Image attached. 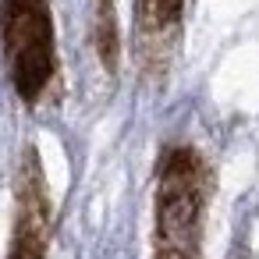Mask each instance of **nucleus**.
Segmentation results:
<instances>
[{
	"label": "nucleus",
	"instance_id": "obj_5",
	"mask_svg": "<svg viewBox=\"0 0 259 259\" xmlns=\"http://www.w3.org/2000/svg\"><path fill=\"white\" fill-rule=\"evenodd\" d=\"M93 47L107 75H117L121 64V32H117V0H93Z\"/></svg>",
	"mask_w": 259,
	"mask_h": 259
},
{
	"label": "nucleus",
	"instance_id": "obj_2",
	"mask_svg": "<svg viewBox=\"0 0 259 259\" xmlns=\"http://www.w3.org/2000/svg\"><path fill=\"white\" fill-rule=\"evenodd\" d=\"M0 50L15 96L36 107L61 78L50 0H0Z\"/></svg>",
	"mask_w": 259,
	"mask_h": 259
},
{
	"label": "nucleus",
	"instance_id": "obj_3",
	"mask_svg": "<svg viewBox=\"0 0 259 259\" xmlns=\"http://www.w3.org/2000/svg\"><path fill=\"white\" fill-rule=\"evenodd\" d=\"M54 238V199L47 188L39 149L29 142L15 170V220L8 259H47Z\"/></svg>",
	"mask_w": 259,
	"mask_h": 259
},
{
	"label": "nucleus",
	"instance_id": "obj_4",
	"mask_svg": "<svg viewBox=\"0 0 259 259\" xmlns=\"http://www.w3.org/2000/svg\"><path fill=\"white\" fill-rule=\"evenodd\" d=\"M188 0H132V50L139 75L163 82L174 68Z\"/></svg>",
	"mask_w": 259,
	"mask_h": 259
},
{
	"label": "nucleus",
	"instance_id": "obj_6",
	"mask_svg": "<svg viewBox=\"0 0 259 259\" xmlns=\"http://www.w3.org/2000/svg\"><path fill=\"white\" fill-rule=\"evenodd\" d=\"M234 259H248V255H245V252H238V255H234Z\"/></svg>",
	"mask_w": 259,
	"mask_h": 259
},
{
	"label": "nucleus",
	"instance_id": "obj_1",
	"mask_svg": "<svg viewBox=\"0 0 259 259\" xmlns=\"http://www.w3.org/2000/svg\"><path fill=\"white\" fill-rule=\"evenodd\" d=\"M213 170L188 142H167L153 185V259H202Z\"/></svg>",
	"mask_w": 259,
	"mask_h": 259
}]
</instances>
